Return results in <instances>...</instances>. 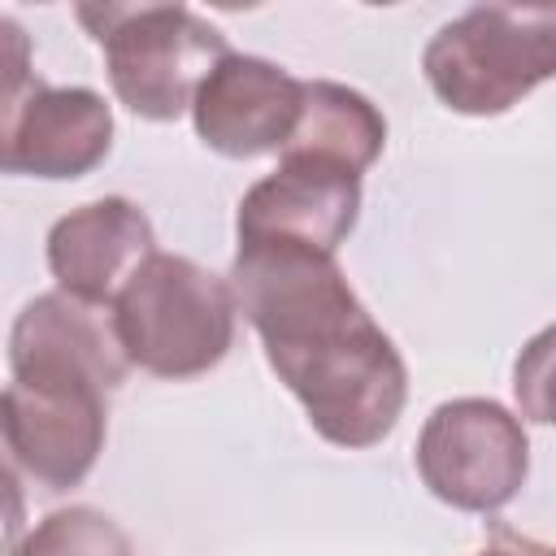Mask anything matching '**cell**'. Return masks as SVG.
<instances>
[{"label": "cell", "instance_id": "8", "mask_svg": "<svg viewBox=\"0 0 556 556\" xmlns=\"http://www.w3.org/2000/svg\"><path fill=\"white\" fill-rule=\"evenodd\" d=\"M361 217V174L321 156H278L235 213L239 243H287L334 256Z\"/></svg>", "mask_w": 556, "mask_h": 556}, {"label": "cell", "instance_id": "12", "mask_svg": "<svg viewBox=\"0 0 556 556\" xmlns=\"http://www.w3.org/2000/svg\"><path fill=\"white\" fill-rule=\"evenodd\" d=\"M382 148H387V117L369 96L330 78H308L300 126L278 156H321L365 174L382 156Z\"/></svg>", "mask_w": 556, "mask_h": 556}, {"label": "cell", "instance_id": "5", "mask_svg": "<svg viewBox=\"0 0 556 556\" xmlns=\"http://www.w3.org/2000/svg\"><path fill=\"white\" fill-rule=\"evenodd\" d=\"M9 39V83L0 117L4 174L70 182L91 174L113 148V109L91 87H48L26 74V35L13 17L0 22Z\"/></svg>", "mask_w": 556, "mask_h": 556}, {"label": "cell", "instance_id": "15", "mask_svg": "<svg viewBox=\"0 0 556 556\" xmlns=\"http://www.w3.org/2000/svg\"><path fill=\"white\" fill-rule=\"evenodd\" d=\"M478 556H556V547H543V543H534V539H513V534H504V543H495V547H486V552H478Z\"/></svg>", "mask_w": 556, "mask_h": 556}, {"label": "cell", "instance_id": "7", "mask_svg": "<svg viewBox=\"0 0 556 556\" xmlns=\"http://www.w3.org/2000/svg\"><path fill=\"white\" fill-rule=\"evenodd\" d=\"M109 395H113L109 387L87 378H56V374L9 378L0 400L9 469L26 473L43 491L78 486L104 452Z\"/></svg>", "mask_w": 556, "mask_h": 556}, {"label": "cell", "instance_id": "1", "mask_svg": "<svg viewBox=\"0 0 556 556\" xmlns=\"http://www.w3.org/2000/svg\"><path fill=\"white\" fill-rule=\"evenodd\" d=\"M226 278L243 321L261 334L269 369L326 443L361 452L395 430L408 400L404 356L334 256L239 243Z\"/></svg>", "mask_w": 556, "mask_h": 556}, {"label": "cell", "instance_id": "6", "mask_svg": "<svg viewBox=\"0 0 556 556\" xmlns=\"http://www.w3.org/2000/svg\"><path fill=\"white\" fill-rule=\"evenodd\" d=\"M417 473L460 513H500L530 478V439L517 413L486 395L443 400L417 434Z\"/></svg>", "mask_w": 556, "mask_h": 556}, {"label": "cell", "instance_id": "3", "mask_svg": "<svg viewBox=\"0 0 556 556\" xmlns=\"http://www.w3.org/2000/svg\"><path fill=\"white\" fill-rule=\"evenodd\" d=\"M421 74L439 104L460 117H500L539 83L556 78V4H473L443 22Z\"/></svg>", "mask_w": 556, "mask_h": 556}, {"label": "cell", "instance_id": "4", "mask_svg": "<svg viewBox=\"0 0 556 556\" xmlns=\"http://www.w3.org/2000/svg\"><path fill=\"white\" fill-rule=\"evenodd\" d=\"M104 52L113 96L148 122L191 113L200 83L230 56L226 35L187 4H78Z\"/></svg>", "mask_w": 556, "mask_h": 556}, {"label": "cell", "instance_id": "9", "mask_svg": "<svg viewBox=\"0 0 556 556\" xmlns=\"http://www.w3.org/2000/svg\"><path fill=\"white\" fill-rule=\"evenodd\" d=\"M300 109L304 78L287 74L265 56L230 52L200 83L191 100V122L195 139L217 156L252 161L287 148V139L300 126Z\"/></svg>", "mask_w": 556, "mask_h": 556}, {"label": "cell", "instance_id": "2", "mask_svg": "<svg viewBox=\"0 0 556 556\" xmlns=\"http://www.w3.org/2000/svg\"><path fill=\"white\" fill-rule=\"evenodd\" d=\"M109 317L135 369L178 382L226 361L239 304L230 278L195 265L191 256L152 252L117 291Z\"/></svg>", "mask_w": 556, "mask_h": 556}, {"label": "cell", "instance_id": "13", "mask_svg": "<svg viewBox=\"0 0 556 556\" xmlns=\"http://www.w3.org/2000/svg\"><path fill=\"white\" fill-rule=\"evenodd\" d=\"M9 556H135V547L109 513L70 504L48 513L22 543L9 547Z\"/></svg>", "mask_w": 556, "mask_h": 556}, {"label": "cell", "instance_id": "10", "mask_svg": "<svg viewBox=\"0 0 556 556\" xmlns=\"http://www.w3.org/2000/svg\"><path fill=\"white\" fill-rule=\"evenodd\" d=\"M156 252L148 213L126 195L70 208L48 230V269L56 287L91 308H113L126 278Z\"/></svg>", "mask_w": 556, "mask_h": 556}, {"label": "cell", "instance_id": "11", "mask_svg": "<svg viewBox=\"0 0 556 556\" xmlns=\"http://www.w3.org/2000/svg\"><path fill=\"white\" fill-rule=\"evenodd\" d=\"M126 369L130 361L113 334V317L65 291L35 295L9 330V374H70L117 391Z\"/></svg>", "mask_w": 556, "mask_h": 556}, {"label": "cell", "instance_id": "14", "mask_svg": "<svg viewBox=\"0 0 556 556\" xmlns=\"http://www.w3.org/2000/svg\"><path fill=\"white\" fill-rule=\"evenodd\" d=\"M513 395L526 421L556 426V326L526 339L513 361Z\"/></svg>", "mask_w": 556, "mask_h": 556}]
</instances>
